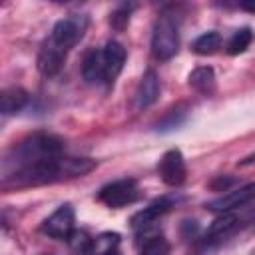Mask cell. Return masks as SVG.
I'll list each match as a JSON object with an SVG mask.
<instances>
[{
    "instance_id": "cb8c5ba5",
    "label": "cell",
    "mask_w": 255,
    "mask_h": 255,
    "mask_svg": "<svg viewBox=\"0 0 255 255\" xmlns=\"http://www.w3.org/2000/svg\"><path fill=\"white\" fill-rule=\"evenodd\" d=\"M239 8H241V10H247V12H251V14H255V2H253V0L239 2Z\"/></svg>"
},
{
    "instance_id": "603a6c76",
    "label": "cell",
    "mask_w": 255,
    "mask_h": 255,
    "mask_svg": "<svg viewBox=\"0 0 255 255\" xmlns=\"http://www.w3.org/2000/svg\"><path fill=\"white\" fill-rule=\"evenodd\" d=\"M233 183H235L233 177H223V175H221V177H217V179L211 183V187H213V189H219V191H221V189H223V191H229V187H231Z\"/></svg>"
},
{
    "instance_id": "e0dca14e",
    "label": "cell",
    "mask_w": 255,
    "mask_h": 255,
    "mask_svg": "<svg viewBox=\"0 0 255 255\" xmlns=\"http://www.w3.org/2000/svg\"><path fill=\"white\" fill-rule=\"evenodd\" d=\"M191 48L199 56H211V54H215L221 48V36L217 32H213V30L211 32H205V34H201V36L195 38V42H193Z\"/></svg>"
},
{
    "instance_id": "ac0fdd59",
    "label": "cell",
    "mask_w": 255,
    "mask_h": 255,
    "mask_svg": "<svg viewBox=\"0 0 255 255\" xmlns=\"http://www.w3.org/2000/svg\"><path fill=\"white\" fill-rule=\"evenodd\" d=\"M68 245L76 255H90L92 245H94V237H90L84 229H74L72 235L68 237Z\"/></svg>"
},
{
    "instance_id": "5b68a950",
    "label": "cell",
    "mask_w": 255,
    "mask_h": 255,
    "mask_svg": "<svg viewBox=\"0 0 255 255\" xmlns=\"http://www.w3.org/2000/svg\"><path fill=\"white\" fill-rule=\"evenodd\" d=\"M74 223H76V211L70 203H64L44 219L42 233L52 239H68L74 231Z\"/></svg>"
},
{
    "instance_id": "9c48e42d",
    "label": "cell",
    "mask_w": 255,
    "mask_h": 255,
    "mask_svg": "<svg viewBox=\"0 0 255 255\" xmlns=\"http://www.w3.org/2000/svg\"><path fill=\"white\" fill-rule=\"evenodd\" d=\"M102 50H104V68H106V72H104V82H106L108 86H112V84L116 82V78L122 74V70H124L128 52H126V48H124L120 42H116V40H110Z\"/></svg>"
},
{
    "instance_id": "6da1fadb",
    "label": "cell",
    "mask_w": 255,
    "mask_h": 255,
    "mask_svg": "<svg viewBox=\"0 0 255 255\" xmlns=\"http://www.w3.org/2000/svg\"><path fill=\"white\" fill-rule=\"evenodd\" d=\"M64 141L36 131L10 147L2 161V187H30L66 179Z\"/></svg>"
},
{
    "instance_id": "5bb4252c",
    "label": "cell",
    "mask_w": 255,
    "mask_h": 255,
    "mask_svg": "<svg viewBox=\"0 0 255 255\" xmlns=\"http://www.w3.org/2000/svg\"><path fill=\"white\" fill-rule=\"evenodd\" d=\"M28 100H30V96L24 88H18V86L4 88L0 92V112H2V116H12V114L20 112L28 104Z\"/></svg>"
},
{
    "instance_id": "277c9868",
    "label": "cell",
    "mask_w": 255,
    "mask_h": 255,
    "mask_svg": "<svg viewBox=\"0 0 255 255\" xmlns=\"http://www.w3.org/2000/svg\"><path fill=\"white\" fill-rule=\"evenodd\" d=\"M98 199L108 207H126L137 199V185L133 179H116L98 191Z\"/></svg>"
},
{
    "instance_id": "ba28073f",
    "label": "cell",
    "mask_w": 255,
    "mask_h": 255,
    "mask_svg": "<svg viewBox=\"0 0 255 255\" xmlns=\"http://www.w3.org/2000/svg\"><path fill=\"white\" fill-rule=\"evenodd\" d=\"M66 56H68V52L62 50V48H58V46L48 38V40L42 44V48H40V52H38V60H36L40 74H42V76H56V74L62 70V66H64V62H66Z\"/></svg>"
},
{
    "instance_id": "ffe728a7",
    "label": "cell",
    "mask_w": 255,
    "mask_h": 255,
    "mask_svg": "<svg viewBox=\"0 0 255 255\" xmlns=\"http://www.w3.org/2000/svg\"><path fill=\"white\" fill-rule=\"evenodd\" d=\"M139 255H169V243L163 235L147 237L139 247Z\"/></svg>"
},
{
    "instance_id": "8992f818",
    "label": "cell",
    "mask_w": 255,
    "mask_h": 255,
    "mask_svg": "<svg viewBox=\"0 0 255 255\" xmlns=\"http://www.w3.org/2000/svg\"><path fill=\"white\" fill-rule=\"evenodd\" d=\"M157 173H159V177L165 185H171V187L181 185L187 177V165H185L183 153L179 149H167L159 157Z\"/></svg>"
},
{
    "instance_id": "d4e9b609",
    "label": "cell",
    "mask_w": 255,
    "mask_h": 255,
    "mask_svg": "<svg viewBox=\"0 0 255 255\" xmlns=\"http://www.w3.org/2000/svg\"><path fill=\"white\" fill-rule=\"evenodd\" d=\"M108 255H120V251H112V253H108Z\"/></svg>"
},
{
    "instance_id": "7a4b0ae2",
    "label": "cell",
    "mask_w": 255,
    "mask_h": 255,
    "mask_svg": "<svg viewBox=\"0 0 255 255\" xmlns=\"http://www.w3.org/2000/svg\"><path fill=\"white\" fill-rule=\"evenodd\" d=\"M179 50V28L171 14L163 12L151 32V54L155 60H171Z\"/></svg>"
},
{
    "instance_id": "2e32d148",
    "label": "cell",
    "mask_w": 255,
    "mask_h": 255,
    "mask_svg": "<svg viewBox=\"0 0 255 255\" xmlns=\"http://www.w3.org/2000/svg\"><path fill=\"white\" fill-rule=\"evenodd\" d=\"M251 42H253V30H251L249 26H243V28L235 30L233 36L229 38V42H227V54H229V56L243 54V52L249 48Z\"/></svg>"
},
{
    "instance_id": "7402d4cb",
    "label": "cell",
    "mask_w": 255,
    "mask_h": 255,
    "mask_svg": "<svg viewBox=\"0 0 255 255\" xmlns=\"http://www.w3.org/2000/svg\"><path fill=\"white\" fill-rule=\"evenodd\" d=\"M110 22H112V26H114L116 30H124V28L128 26V22H129V8H128V6L118 8V10L110 16Z\"/></svg>"
},
{
    "instance_id": "8fae6325",
    "label": "cell",
    "mask_w": 255,
    "mask_h": 255,
    "mask_svg": "<svg viewBox=\"0 0 255 255\" xmlns=\"http://www.w3.org/2000/svg\"><path fill=\"white\" fill-rule=\"evenodd\" d=\"M169 209H171V201H169V199H165V197L155 199L153 203H149L147 207H143L141 211H137V213L131 217L129 223H131V227H133L135 231H147V229H151V227L157 223V219L163 217Z\"/></svg>"
},
{
    "instance_id": "44dd1931",
    "label": "cell",
    "mask_w": 255,
    "mask_h": 255,
    "mask_svg": "<svg viewBox=\"0 0 255 255\" xmlns=\"http://www.w3.org/2000/svg\"><path fill=\"white\" fill-rule=\"evenodd\" d=\"M185 118H187V110H185L183 106H177V108L169 110V112L157 122V129H159V131H169V129L181 126V124L185 122Z\"/></svg>"
},
{
    "instance_id": "d6986e66",
    "label": "cell",
    "mask_w": 255,
    "mask_h": 255,
    "mask_svg": "<svg viewBox=\"0 0 255 255\" xmlns=\"http://www.w3.org/2000/svg\"><path fill=\"white\" fill-rule=\"evenodd\" d=\"M118 245H120L118 233H102V235L94 237V245H92L90 255H108L112 251H118Z\"/></svg>"
},
{
    "instance_id": "9a60e30c",
    "label": "cell",
    "mask_w": 255,
    "mask_h": 255,
    "mask_svg": "<svg viewBox=\"0 0 255 255\" xmlns=\"http://www.w3.org/2000/svg\"><path fill=\"white\" fill-rule=\"evenodd\" d=\"M187 80H189V86L201 96H211L215 92V84H217L215 82V72L209 66H199V68L191 70Z\"/></svg>"
},
{
    "instance_id": "7c38bea8",
    "label": "cell",
    "mask_w": 255,
    "mask_h": 255,
    "mask_svg": "<svg viewBox=\"0 0 255 255\" xmlns=\"http://www.w3.org/2000/svg\"><path fill=\"white\" fill-rule=\"evenodd\" d=\"M104 50L100 48H92L86 52L84 60H82V76L88 84H100L104 82Z\"/></svg>"
},
{
    "instance_id": "52a82bcc",
    "label": "cell",
    "mask_w": 255,
    "mask_h": 255,
    "mask_svg": "<svg viewBox=\"0 0 255 255\" xmlns=\"http://www.w3.org/2000/svg\"><path fill=\"white\" fill-rule=\"evenodd\" d=\"M253 199H255V181L245 183V185H241L237 189H229L225 195L205 203V207L209 211H215V213H229V211H233L237 207H243V205L251 203Z\"/></svg>"
},
{
    "instance_id": "4fadbf2b",
    "label": "cell",
    "mask_w": 255,
    "mask_h": 255,
    "mask_svg": "<svg viewBox=\"0 0 255 255\" xmlns=\"http://www.w3.org/2000/svg\"><path fill=\"white\" fill-rule=\"evenodd\" d=\"M237 225L239 221L233 213H219V217H215L209 229L205 231V243H219L227 239L237 229Z\"/></svg>"
},
{
    "instance_id": "30bf717a",
    "label": "cell",
    "mask_w": 255,
    "mask_h": 255,
    "mask_svg": "<svg viewBox=\"0 0 255 255\" xmlns=\"http://www.w3.org/2000/svg\"><path fill=\"white\" fill-rule=\"evenodd\" d=\"M159 92H161V84H159V76L153 72V70H147L139 84H137V90H135V96H133V104H135V110H145L149 106H153L159 98Z\"/></svg>"
},
{
    "instance_id": "3957f363",
    "label": "cell",
    "mask_w": 255,
    "mask_h": 255,
    "mask_svg": "<svg viewBox=\"0 0 255 255\" xmlns=\"http://www.w3.org/2000/svg\"><path fill=\"white\" fill-rule=\"evenodd\" d=\"M86 28H88V16H84V14H70V16H66V18H62V20H58L54 24L50 40L58 48L70 52L84 38Z\"/></svg>"
}]
</instances>
